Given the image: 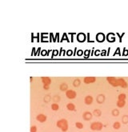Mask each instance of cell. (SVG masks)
I'll list each match as a JSON object with an SVG mask.
<instances>
[{
  "label": "cell",
  "mask_w": 128,
  "mask_h": 132,
  "mask_svg": "<svg viewBox=\"0 0 128 132\" xmlns=\"http://www.w3.org/2000/svg\"><path fill=\"white\" fill-rule=\"evenodd\" d=\"M107 80L111 86L114 87H121L123 88H127V87H128V83L126 82V81L123 79V78L107 77Z\"/></svg>",
  "instance_id": "obj_1"
},
{
  "label": "cell",
  "mask_w": 128,
  "mask_h": 132,
  "mask_svg": "<svg viewBox=\"0 0 128 132\" xmlns=\"http://www.w3.org/2000/svg\"><path fill=\"white\" fill-rule=\"evenodd\" d=\"M56 126L59 128H60L62 132H66L68 130V122L65 119H59L57 122V123H56Z\"/></svg>",
  "instance_id": "obj_2"
},
{
  "label": "cell",
  "mask_w": 128,
  "mask_h": 132,
  "mask_svg": "<svg viewBox=\"0 0 128 132\" xmlns=\"http://www.w3.org/2000/svg\"><path fill=\"white\" fill-rule=\"evenodd\" d=\"M126 95L124 93H122V94H120L118 97V101H117V106L119 107V108H122L125 106L126 104Z\"/></svg>",
  "instance_id": "obj_3"
},
{
  "label": "cell",
  "mask_w": 128,
  "mask_h": 132,
  "mask_svg": "<svg viewBox=\"0 0 128 132\" xmlns=\"http://www.w3.org/2000/svg\"><path fill=\"white\" fill-rule=\"evenodd\" d=\"M42 82L43 83V88L45 90H48L49 89V87L51 83V79H50L49 77H42L41 78Z\"/></svg>",
  "instance_id": "obj_4"
},
{
  "label": "cell",
  "mask_w": 128,
  "mask_h": 132,
  "mask_svg": "<svg viewBox=\"0 0 128 132\" xmlns=\"http://www.w3.org/2000/svg\"><path fill=\"white\" fill-rule=\"evenodd\" d=\"M102 127V124L99 122H94L91 124V129L92 130H101Z\"/></svg>",
  "instance_id": "obj_5"
},
{
  "label": "cell",
  "mask_w": 128,
  "mask_h": 132,
  "mask_svg": "<svg viewBox=\"0 0 128 132\" xmlns=\"http://www.w3.org/2000/svg\"><path fill=\"white\" fill-rule=\"evenodd\" d=\"M66 95L70 99H74L77 96V93L73 90H67L66 92Z\"/></svg>",
  "instance_id": "obj_6"
},
{
  "label": "cell",
  "mask_w": 128,
  "mask_h": 132,
  "mask_svg": "<svg viewBox=\"0 0 128 132\" xmlns=\"http://www.w3.org/2000/svg\"><path fill=\"white\" fill-rule=\"evenodd\" d=\"M96 81L95 77H85L83 79V82L86 84H91Z\"/></svg>",
  "instance_id": "obj_7"
},
{
  "label": "cell",
  "mask_w": 128,
  "mask_h": 132,
  "mask_svg": "<svg viewBox=\"0 0 128 132\" xmlns=\"http://www.w3.org/2000/svg\"><path fill=\"white\" fill-rule=\"evenodd\" d=\"M36 119L40 122H44L46 121V116L43 114H39L36 116Z\"/></svg>",
  "instance_id": "obj_8"
},
{
  "label": "cell",
  "mask_w": 128,
  "mask_h": 132,
  "mask_svg": "<svg viewBox=\"0 0 128 132\" xmlns=\"http://www.w3.org/2000/svg\"><path fill=\"white\" fill-rule=\"evenodd\" d=\"M84 103L86 105H91L93 103V98L91 95H87L84 98Z\"/></svg>",
  "instance_id": "obj_9"
},
{
  "label": "cell",
  "mask_w": 128,
  "mask_h": 132,
  "mask_svg": "<svg viewBox=\"0 0 128 132\" xmlns=\"http://www.w3.org/2000/svg\"><path fill=\"white\" fill-rule=\"evenodd\" d=\"M83 119H84L85 120H91V118H92V114H91V112L86 111V112H85V113L83 114Z\"/></svg>",
  "instance_id": "obj_10"
},
{
  "label": "cell",
  "mask_w": 128,
  "mask_h": 132,
  "mask_svg": "<svg viewBox=\"0 0 128 132\" xmlns=\"http://www.w3.org/2000/svg\"><path fill=\"white\" fill-rule=\"evenodd\" d=\"M67 108L69 111H75V104L70 103H68L67 105Z\"/></svg>",
  "instance_id": "obj_11"
},
{
  "label": "cell",
  "mask_w": 128,
  "mask_h": 132,
  "mask_svg": "<svg viewBox=\"0 0 128 132\" xmlns=\"http://www.w3.org/2000/svg\"><path fill=\"white\" fill-rule=\"evenodd\" d=\"M113 127H114V129H115V130H118L120 127H121V123H120L119 122H114V124H113Z\"/></svg>",
  "instance_id": "obj_12"
},
{
  "label": "cell",
  "mask_w": 128,
  "mask_h": 132,
  "mask_svg": "<svg viewBox=\"0 0 128 132\" xmlns=\"http://www.w3.org/2000/svg\"><path fill=\"white\" fill-rule=\"evenodd\" d=\"M51 109L53 111H58L59 109V106L57 104V103H53L51 105Z\"/></svg>",
  "instance_id": "obj_13"
},
{
  "label": "cell",
  "mask_w": 128,
  "mask_h": 132,
  "mask_svg": "<svg viewBox=\"0 0 128 132\" xmlns=\"http://www.w3.org/2000/svg\"><path fill=\"white\" fill-rule=\"evenodd\" d=\"M75 127L78 129H83V124L82 122H78L75 123Z\"/></svg>",
  "instance_id": "obj_14"
},
{
  "label": "cell",
  "mask_w": 128,
  "mask_h": 132,
  "mask_svg": "<svg viewBox=\"0 0 128 132\" xmlns=\"http://www.w3.org/2000/svg\"><path fill=\"white\" fill-rule=\"evenodd\" d=\"M30 132H37V127L36 126H31Z\"/></svg>",
  "instance_id": "obj_15"
},
{
  "label": "cell",
  "mask_w": 128,
  "mask_h": 132,
  "mask_svg": "<svg viewBox=\"0 0 128 132\" xmlns=\"http://www.w3.org/2000/svg\"><path fill=\"white\" fill-rule=\"evenodd\" d=\"M123 122L124 123H127L128 122V116L127 115H125L123 117Z\"/></svg>",
  "instance_id": "obj_16"
},
{
  "label": "cell",
  "mask_w": 128,
  "mask_h": 132,
  "mask_svg": "<svg viewBox=\"0 0 128 132\" xmlns=\"http://www.w3.org/2000/svg\"><path fill=\"white\" fill-rule=\"evenodd\" d=\"M62 90H67V86L66 84H62L61 85V88H60Z\"/></svg>",
  "instance_id": "obj_17"
},
{
  "label": "cell",
  "mask_w": 128,
  "mask_h": 132,
  "mask_svg": "<svg viewBox=\"0 0 128 132\" xmlns=\"http://www.w3.org/2000/svg\"><path fill=\"white\" fill-rule=\"evenodd\" d=\"M112 113H113V115H115V116H117L119 114V112H118V110H114L113 111H112Z\"/></svg>",
  "instance_id": "obj_18"
}]
</instances>
